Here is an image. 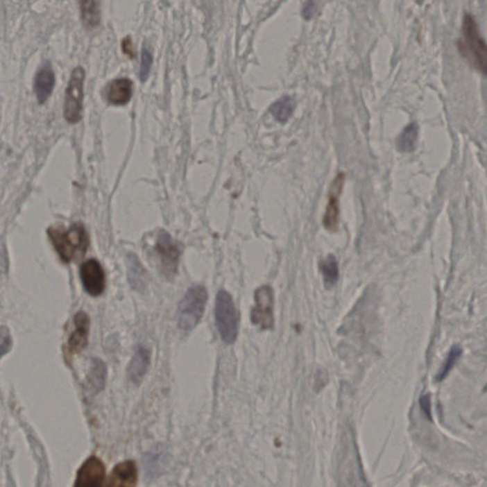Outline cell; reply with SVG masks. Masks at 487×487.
Returning a JSON list of instances; mask_svg holds the SVG:
<instances>
[{
    "label": "cell",
    "instance_id": "30bf717a",
    "mask_svg": "<svg viewBox=\"0 0 487 487\" xmlns=\"http://www.w3.org/2000/svg\"><path fill=\"white\" fill-rule=\"evenodd\" d=\"M345 174L338 173L330 189L329 203L323 218V225L330 232H337L339 225L340 196L345 184Z\"/></svg>",
    "mask_w": 487,
    "mask_h": 487
},
{
    "label": "cell",
    "instance_id": "4316f807",
    "mask_svg": "<svg viewBox=\"0 0 487 487\" xmlns=\"http://www.w3.org/2000/svg\"><path fill=\"white\" fill-rule=\"evenodd\" d=\"M420 404H421L422 411L427 415L428 419H432V404H430L429 397L422 396L420 400Z\"/></svg>",
    "mask_w": 487,
    "mask_h": 487
},
{
    "label": "cell",
    "instance_id": "7a4b0ae2",
    "mask_svg": "<svg viewBox=\"0 0 487 487\" xmlns=\"http://www.w3.org/2000/svg\"><path fill=\"white\" fill-rule=\"evenodd\" d=\"M458 51L471 68L487 74V43L481 35L478 23L471 15L466 14L463 17Z\"/></svg>",
    "mask_w": 487,
    "mask_h": 487
},
{
    "label": "cell",
    "instance_id": "ffe728a7",
    "mask_svg": "<svg viewBox=\"0 0 487 487\" xmlns=\"http://www.w3.org/2000/svg\"><path fill=\"white\" fill-rule=\"evenodd\" d=\"M294 102L293 99L289 96H284L274 102L270 108L271 114L274 119L280 123L288 121L292 114H293Z\"/></svg>",
    "mask_w": 487,
    "mask_h": 487
},
{
    "label": "cell",
    "instance_id": "7c38bea8",
    "mask_svg": "<svg viewBox=\"0 0 487 487\" xmlns=\"http://www.w3.org/2000/svg\"><path fill=\"white\" fill-rule=\"evenodd\" d=\"M105 486L135 487L138 481V468L133 461H124L117 463L112 469Z\"/></svg>",
    "mask_w": 487,
    "mask_h": 487
},
{
    "label": "cell",
    "instance_id": "2e32d148",
    "mask_svg": "<svg viewBox=\"0 0 487 487\" xmlns=\"http://www.w3.org/2000/svg\"><path fill=\"white\" fill-rule=\"evenodd\" d=\"M108 369L103 361L99 358H94L92 361L91 370H89L88 379L89 388L94 393L103 391L106 384Z\"/></svg>",
    "mask_w": 487,
    "mask_h": 487
},
{
    "label": "cell",
    "instance_id": "e0dca14e",
    "mask_svg": "<svg viewBox=\"0 0 487 487\" xmlns=\"http://www.w3.org/2000/svg\"><path fill=\"white\" fill-rule=\"evenodd\" d=\"M79 7L84 25L89 29L99 26L101 20L100 0H79Z\"/></svg>",
    "mask_w": 487,
    "mask_h": 487
},
{
    "label": "cell",
    "instance_id": "6da1fadb",
    "mask_svg": "<svg viewBox=\"0 0 487 487\" xmlns=\"http://www.w3.org/2000/svg\"><path fill=\"white\" fill-rule=\"evenodd\" d=\"M48 237L61 260L66 264L80 261L89 248L88 233L80 223L71 225L69 229L50 228Z\"/></svg>",
    "mask_w": 487,
    "mask_h": 487
},
{
    "label": "cell",
    "instance_id": "8fae6325",
    "mask_svg": "<svg viewBox=\"0 0 487 487\" xmlns=\"http://www.w3.org/2000/svg\"><path fill=\"white\" fill-rule=\"evenodd\" d=\"M89 318L84 311L74 315V330L69 337L67 350L71 355L78 354L85 350L89 342Z\"/></svg>",
    "mask_w": 487,
    "mask_h": 487
},
{
    "label": "cell",
    "instance_id": "3957f363",
    "mask_svg": "<svg viewBox=\"0 0 487 487\" xmlns=\"http://www.w3.org/2000/svg\"><path fill=\"white\" fill-rule=\"evenodd\" d=\"M207 302V291L203 286H194L186 292L178 309L179 329L189 332L203 318Z\"/></svg>",
    "mask_w": 487,
    "mask_h": 487
},
{
    "label": "cell",
    "instance_id": "4fadbf2b",
    "mask_svg": "<svg viewBox=\"0 0 487 487\" xmlns=\"http://www.w3.org/2000/svg\"><path fill=\"white\" fill-rule=\"evenodd\" d=\"M151 364V352L147 348H137L130 360L129 368H128V376L130 383L135 386H139L144 380Z\"/></svg>",
    "mask_w": 487,
    "mask_h": 487
},
{
    "label": "cell",
    "instance_id": "d4e9b609",
    "mask_svg": "<svg viewBox=\"0 0 487 487\" xmlns=\"http://www.w3.org/2000/svg\"><path fill=\"white\" fill-rule=\"evenodd\" d=\"M317 10V0H306L302 10V15L306 20H310L314 17Z\"/></svg>",
    "mask_w": 487,
    "mask_h": 487
},
{
    "label": "cell",
    "instance_id": "5b68a950",
    "mask_svg": "<svg viewBox=\"0 0 487 487\" xmlns=\"http://www.w3.org/2000/svg\"><path fill=\"white\" fill-rule=\"evenodd\" d=\"M84 81L85 71L82 67H76L71 74L64 102V117L67 121L71 124L80 121L82 119Z\"/></svg>",
    "mask_w": 487,
    "mask_h": 487
},
{
    "label": "cell",
    "instance_id": "cb8c5ba5",
    "mask_svg": "<svg viewBox=\"0 0 487 487\" xmlns=\"http://www.w3.org/2000/svg\"><path fill=\"white\" fill-rule=\"evenodd\" d=\"M12 341L11 335H10L9 330L6 327H2L1 329V353L2 356L6 354L11 350Z\"/></svg>",
    "mask_w": 487,
    "mask_h": 487
},
{
    "label": "cell",
    "instance_id": "603a6c76",
    "mask_svg": "<svg viewBox=\"0 0 487 487\" xmlns=\"http://www.w3.org/2000/svg\"><path fill=\"white\" fill-rule=\"evenodd\" d=\"M461 354V350L460 348L455 347L450 350V355H448L447 361H445V365H443V368L439 373V376H438V381H442L447 376V374L450 373L451 368L454 366L456 361L458 360Z\"/></svg>",
    "mask_w": 487,
    "mask_h": 487
},
{
    "label": "cell",
    "instance_id": "484cf974",
    "mask_svg": "<svg viewBox=\"0 0 487 487\" xmlns=\"http://www.w3.org/2000/svg\"><path fill=\"white\" fill-rule=\"evenodd\" d=\"M121 49L123 53H124V55H127L128 58H130V60L135 58V47H133L132 38L129 37H125L121 43Z\"/></svg>",
    "mask_w": 487,
    "mask_h": 487
},
{
    "label": "cell",
    "instance_id": "d6986e66",
    "mask_svg": "<svg viewBox=\"0 0 487 487\" xmlns=\"http://www.w3.org/2000/svg\"><path fill=\"white\" fill-rule=\"evenodd\" d=\"M320 271L324 278L325 288L332 289L337 284L339 279V266L334 255H330L325 260L321 261Z\"/></svg>",
    "mask_w": 487,
    "mask_h": 487
},
{
    "label": "cell",
    "instance_id": "ac0fdd59",
    "mask_svg": "<svg viewBox=\"0 0 487 487\" xmlns=\"http://www.w3.org/2000/svg\"><path fill=\"white\" fill-rule=\"evenodd\" d=\"M419 135V127L417 123L412 122L404 128L397 139V148L401 153H411L416 148Z\"/></svg>",
    "mask_w": 487,
    "mask_h": 487
},
{
    "label": "cell",
    "instance_id": "9a60e30c",
    "mask_svg": "<svg viewBox=\"0 0 487 487\" xmlns=\"http://www.w3.org/2000/svg\"><path fill=\"white\" fill-rule=\"evenodd\" d=\"M55 83V76L52 67L49 63L45 64L37 71L35 78V86H33L37 101L40 104L45 103L51 96Z\"/></svg>",
    "mask_w": 487,
    "mask_h": 487
},
{
    "label": "cell",
    "instance_id": "44dd1931",
    "mask_svg": "<svg viewBox=\"0 0 487 487\" xmlns=\"http://www.w3.org/2000/svg\"><path fill=\"white\" fill-rule=\"evenodd\" d=\"M129 281L130 286L135 291H143L146 284V273L137 258H130Z\"/></svg>",
    "mask_w": 487,
    "mask_h": 487
},
{
    "label": "cell",
    "instance_id": "ba28073f",
    "mask_svg": "<svg viewBox=\"0 0 487 487\" xmlns=\"http://www.w3.org/2000/svg\"><path fill=\"white\" fill-rule=\"evenodd\" d=\"M80 279L84 289L92 297L101 296L106 289L104 268L96 259H91L82 264Z\"/></svg>",
    "mask_w": 487,
    "mask_h": 487
},
{
    "label": "cell",
    "instance_id": "8992f818",
    "mask_svg": "<svg viewBox=\"0 0 487 487\" xmlns=\"http://www.w3.org/2000/svg\"><path fill=\"white\" fill-rule=\"evenodd\" d=\"M255 306L251 310V322L262 330L273 329L274 325V294L273 289L263 286L256 289Z\"/></svg>",
    "mask_w": 487,
    "mask_h": 487
},
{
    "label": "cell",
    "instance_id": "52a82bcc",
    "mask_svg": "<svg viewBox=\"0 0 487 487\" xmlns=\"http://www.w3.org/2000/svg\"><path fill=\"white\" fill-rule=\"evenodd\" d=\"M155 253L164 275L173 277L178 271L180 251L168 233L159 234L155 243Z\"/></svg>",
    "mask_w": 487,
    "mask_h": 487
},
{
    "label": "cell",
    "instance_id": "277c9868",
    "mask_svg": "<svg viewBox=\"0 0 487 487\" xmlns=\"http://www.w3.org/2000/svg\"><path fill=\"white\" fill-rule=\"evenodd\" d=\"M215 321L222 340L232 345L239 332V315L229 292L220 291L215 300Z\"/></svg>",
    "mask_w": 487,
    "mask_h": 487
},
{
    "label": "cell",
    "instance_id": "9c48e42d",
    "mask_svg": "<svg viewBox=\"0 0 487 487\" xmlns=\"http://www.w3.org/2000/svg\"><path fill=\"white\" fill-rule=\"evenodd\" d=\"M105 481H106V468L103 461L96 456H91L78 469L74 486L99 487L105 486Z\"/></svg>",
    "mask_w": 487,
    "mask_h": 487
},
{
    "label": "cell",
    "instance_id": "7402d4cb",
    "mask_svg": "<svg viewBox=\"0 0 487 487\" xmlns=\"http://www.w3.org/2000/svg\"><path fill=\"white\" fill-rule=\"evenodd\" d=\"M153 65V55L147 48H143L142 55H141L140 64V80L142 82L147 81L148 76H150L151 69Z\"/></svg>",
    "mask_w": 487,
    "mask_h": 487
},
{
    "label": "cell",
    "instance_id": "5bb4252c",
    "mask_svg": "<svg viewBox=\"0 0 487 487\" xmlns=\"http://www.w3.org/2000/svg\"><path fill=\"white\" fill-rule=\"evenodd\" d=\"M133 92V81L129 78H117L107 87L108 101L115 106H123L129 103Z\"/></svg>",
    "mask_w": 487,
    "mask_h": 487
}]
</instances>
